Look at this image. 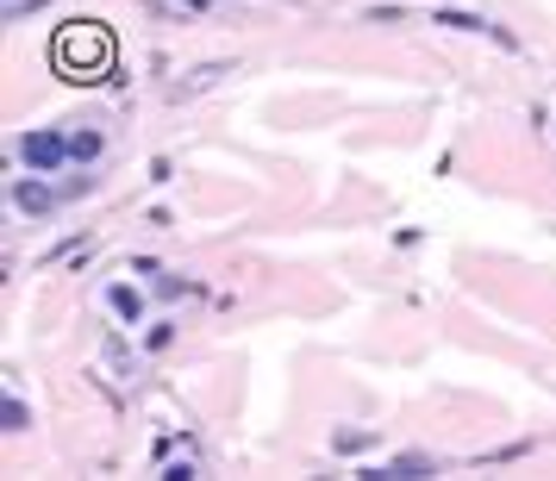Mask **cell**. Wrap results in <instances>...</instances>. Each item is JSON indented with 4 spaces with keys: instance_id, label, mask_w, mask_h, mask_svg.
I'll use <instances>...</instances> for the list:
<instances>
[{
    "instance_id": "6da1fadb",
    "label": "cell",
    "mask_w": 556,
    "mask_h": 481,
    "mask_svg": "<svg viewBox=\"0 0 556 481\" xmlns=\"http://www.w3.org/2000/svg\"><path fill=\"white\" fill-rule=\"evenodd\" d=\"M51 63L70 81H94V76H106V63H113V38H106V26H94V20H70V26L51 38Z\"/></svg>"
},
{
    "instance_id": "277c9868",
    "label": "cell",
    "mask_w": 556,
    "mask_h": 481,
    "mask_svg": "<svg viewBox=\"0 0 556 481\" xmlns=\"http://www.w3.org/2000/svg\"><path fill=\"white\" fill-rule=\"evenodd\" d=\"M70 151H76V163L101 156V131H94V126H76V131H70Z\"/></svg>"
},
{
    "instance_id": "3957f363",
    "label": "cell",
    "mask_w": 556,
    "mask_h": 481,
    "mask_svg": "<svg viewBox=\"0 0 556 481\" xmlns=\"http://www.w3.org/2000/svg\"><path fill=\"white\" fill-rule=\"evenodd\" d=\"M56 201H63V194H56V188H45L38 176H20V181H13V206H20V213H31V219H51Z\"/></svg>"
},
{
    "instance_id": "7a4b0ae2",
    "label": "cell",
    "mask_w": 556,
    "mask_h": 481,
    "mask_svg": "<svg viewBox=\"0 0 556 481\" xmlns=\"http://www.w3.org/2000/svg\"><path fill=\"white\" fill-rule=\"evenodd\" d=\"M20 156H26L38 176H51V169H63L76 151H70V138H63V131H26V138H20Z\"/></svg>"
},
{
    "instance_id": "ba28073f",
    "label": "cell",
    "mask_w": 556,
    "mask_h": 481,
    "mask_svg": "<svg viewBox=\"0 0 556 481\" xmlns=\"http://www.w3.org/2000/svg\"><path fill=\"white\" fill-rule=\"evenodd\" d=\"M31 7H45V0H7V20H26Z\"/></svg>"
},
{
    "instance_id": "5b68a950",
    "label": "cell",
    "mask_w": 556,
    "mask_h": 481,
    "mask_svg": "<svg viewBox=\"0 0 556 481\" xmlns=\"http://www.w3.org/2000/svg\"><path fill=\"white\" fill-rule=\"evenodd\" d=\"M431 463L426 456H394V463H388V476H426Z\"/></svg>"
},
{
    "instance_id": "8992f818",
    "label": "cell",
    "mask_w": 556,
    "mask_h": 481,
    "mask_svg": "<svg viewBox=\"0 0 556 481\" xmlns=\"http://www.w3.org/2000/svg\"><path fill=\"white\" fill-rule=\"evenodd\" d=\"M106 301L119 306V313H126V319H138V294H131V288H106Z\"/></svg>"
},
{
    "instance_id": "52a82bcc",
    "label": "cell",
    "mask_w": 556,
    "mask_h": 481,
    "mask_svg": "<svg viewBox=\"0 0 556 481\" xmlns=\"http://www.w3.org/2000/svg\"><path fill=\"white\" fill-rule=\"evenodd\" d=\"M7 426L26 431V401H20V394H7Z\"/></svg>"
}]
</instances>
